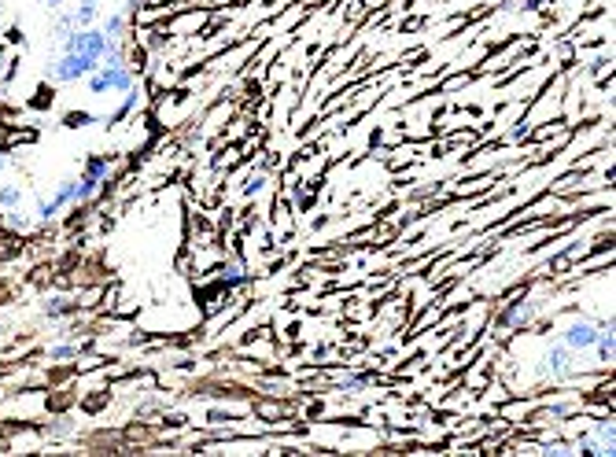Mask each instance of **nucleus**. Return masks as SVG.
Masks as SVG:
<instances>
[{"label":"nucleus","instance_id":"obj_1","mask_svg":"<svg viewBox=\"0 0 616 457\" xmlns=\"http://www.w3.org/2000/svg\"><path fill=\"white\" fill-rule=\"evenodd\" d=\"M93 70H100L97 56H85V52H59L56 59L45 63V78L52 85H74L81 78H89Z\"/></svg>","mask_w":616,"mask_h":457},{"label":"nucleus","instance_id":"obj_2","mask_svg":"<svg viewBox=\"0 0 616 457\" xmlns=\"http://www.w3.org/2000/svg\"><path fill=\"white\" fill-rule=\"evenodd\" d=\"M85 81H89L93 97H104V93H130L137 78H133V67L126 63H100V70H93Z\"/></svg>","mask_w":616,"mask_h":457},{"label":"nucleus","instance_id":"obj_3","mask_svg":"<svg viewBox=\"0 0 616 457\" xmlns=\"http://www.w3.org/2000/svg\"><path fill=\"white\" fill-rule=\"evenodd\" d=\"M572 347L569 343H554L550 350H547V358H543V369L554 377V380H565V377H572Z\"/></svg>","mask_w":616,"mask_h":457},{"label":"nucleus","instance_id":"obj_4","mask_svg":"<svg viewBox=\"0 0 616 457\" xmlns=\"http://www.w3.org/2000/svg\"><path fill=\"white\" fill-rule=\"evenodd\" d=\"M594 339H598V325H594V321H572V325L565 328V339H561V343H569L572 350H590Z\"/></svg>","mask_w":616,"mask_h":457},{"label":"nucleus","instance_id":"obj_5","mask_svg":"<svg viewBox=\"0 0 616 457\" xmlns=\"http://www.w3.org/2000/svg\"><path fill=\"white\" fill-rule=\"evenodd\" d=\"M74 196H78V177H63L59 185L52 189V203L63 211V207H74Z\"/></svg>","mask_w":616,"mask_h":457},{"label":"nucleus","instance_id":"obj_6","mask_svg":"<svg viewBox=\"0 0 616 457\" xmlns=\"http://www.w3.org/2000/svg\"><path fill=\"white\" fill-rule=\"evenodd\" d=\"M74 306H78V303H70L67 296H48V299L41 303V314L56 321V317H67V314H74Z\"/></svg>","mask_w":616,"mask_h":457},{"label":"nucleus","instance_id":"obj_7","mask_svg":"<svg viewBox=\"0 0 616 457\" xmlns=\"http://www.w3.org/2000/svg\"><path fill=\"white\" fill-rule=\"evenodd\" d=\"M70 30H78V23H74V8H59V12H56V19H52V41H63Z\"/></svg>","mask_w":616,"mask_h":457},{"label":"nucleus","instance_id":"obj_8","mask_svg":"<svg viewBox=\"0 0 616 457\" xmlns=\"http://www.w3.org/2000/svg\"><path fill=\"white\" fill-rule=\"evenodd\" d=\"M23 200H26L23 185H0V211H19Z\"/></svg>","mask_w":616,"mask_h":457},{"label":"nucleus","instance_id":"obj_9","mask_svg":"<svg viewBox=\"0 0 616 457\" xmlns=\"http://www.w3.org/2000/svg\"><path fill=\"white\" fill-rule=\"evenodd\" d=\"M108 155H89V159H85V166H81V177H93V181H100V185H104V181H108Z\"/></svg>","mask_w":616,"mask_h":457},{"label":"nucleus","instance_id":"obj_10","mask_svg":"<svg viewBox=\"0 0 616 457\" xmlns=\"http://www.w3.org/2000/svg\"><path fill=\"white\" fill-rule=\"evenodd\" d=\"M100 16H104V8L100 5H78L74 8V23L85 30V26H100Z\"/></svg>","mask_w":616,"mask_h":457},{"label":"nucleus","instance_id":"obj_11","mask_svg":"<svg viewBox=\"0 0 616 457\" xmlns=\"http://www.w3.org/2000/svg\"><path fill=\"white\" fill-rule=\"evenodd\" d=\"M100 30H104L108 37H115V41H119V37L126 34V16H122V12H111V16H100Z\"/></svg>","mask_w":616,"mask_h":457},{"label":"nucleus","instance_id":"obj_12","mask_svg":"<svg viewBox=\"0 0 616 457\" xmlns=\"http://www.w3.org/2000/svg\"><path fill=\"white\" fill-rule=\"evenodd\" d=\"M56 214H59V207L52 200H41V196L34 200V225H48Z\"/></svg>","mask_w":616,"mask_h":457},{"label":"nucleus","instance_id":"obj_13","mask_svg":"<svg viewBox=\"0 0 616 457\" xmlns=\"http://www.w3.org/2000/svg\"><path fill=\"white\" fill-rule=\"evenodd\" d=\"M594 350L601 354V361L612 358V328H598V339H594Z\"/></svg>","mask_w":616,"mask_h":457},{"label":"nucleus","instance_id":"obj_14","mask_svg":"<svg viewBox=\"0 0 616 457\" xmlns=\"http://www.w3.org/2000/svg\"><path fill=\"white\" fill-rule=\"evenodd\" d=\"M93 122H97V115H89V111H70V115L63 119L67 130H81V126H93Z\"/></svg>","mask_w":616,"mask_h":457},{"label":"nucleus","instance_id":"obj_15","mask_svg":"<svg viewBox=\"0 0 616 457\" xmlns=\"http://www.w3.org/2000/svg\"><path fill=\"white\" fill-rule=\"evenodd\" d=\"M45 358H48V361H63V358H78V347H74V343H56V347H48V350H45Z\"/></svg>","mask_w":616,"mask_h":457},{"label":"nucleus","instance_id":"obj_16","mask_svg":"<svg viewBox=\"0 0 616 457\" xmlns=\"http://www.w3.org/2000/svg\"><path fill=\"white\" fill-rule=\"evenodd\" d=\"M5 214H8V225H12L16 233H26V229L34 225V222H30V218H26L23 211H5Z\"/></svg>","mask_w":616,"mask_h":457},{"label":"nucleus","instance_id":"obj_17","mask_svg":"<svg viewBox=\"0 0 616 457\" xmlns=\"http://www.w3.org/2000/svg\"><path fill=\"white\" fill-rule=\"evenodd\" d=\"M133 108H137V93H133V88H130V93H126V100H122V108L115 111V122H119V119H126V115H130Z\"/></svg>","mask_w":616,"mask_h":457},{"label":"nucleus","instance_id":"obj_18","mask_svg":"<svg viewBox=\"0 0 616 457\" xmlns=\"http://www.w3.org/2000/svg\"><path fill=\"white\" fill-rule=\"evenodd\" d=\"M5 41H8V45H12V48H23V45H26V34H23V30H19V26H12V30H8V34H5Z\"/></svg>","mask_w":616,"mask_h":457},{"label":"nucleus","instance_id":"obj_19","mask_svg":"<svg viewBox=\"0 0 616 457\" xmlns=\"http://www.w3.org/2000/svg\"><path fill=\"white\" fill-rule=\"evenodd\" d=\"M34 104H37V108H48V104H52V88H45V85H41V88H37V100H34Z\"/></svg>","mask_w":616,"mask_h":457},{"label":"nucleus","instance_id":"obj_20","mask_svg":"<svg viewBox=\"0 0 616 457\" xmlns=\"http://www.w3.org/2000/svg\"><path fill=\"white\" fill-rule=\"evenodd\" d=\"M37 5H41L45 12H59V8H67V0H37Z\"/></svg>","mask_w":616,"mask_h":457},{"label":"nucleus","instance_id":"obj_21","mask_svg":"<svg viewBox=\"0 0 616 457\" xmlns=\"http://www.w3.org/2000/svg\"><path fill=\"white\" fill-rule=\"evenodd\" d=\"M5 170H8V159H5V155H0V173H5Z\"/></svg>","mask_w":616,"mask_h":457},{"label":"nucleus","instance_id":"obj_22","mask_svg":"<svg viewBox=\"0 0 616 457\" xmlns=\"http://www.w3.org/2000/svg\"><path fill=\"white\" fill-rule=\"evenodd\" d=\"M78 5H104V0H78Z\"/></svg>","mask_w":616,"mask_h":457}]
</instances>
